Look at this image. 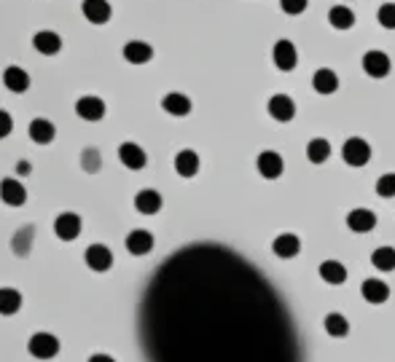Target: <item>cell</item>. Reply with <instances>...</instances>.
Returning <instances> with one entry per match:
<instances>
[{
    "label": "cell",
    "instance_id": "6da1fadb",
    "mask_svg": "<svg viewBox=\"0 0 395 362\" xmlns=\"http://www.w3.org/2000/svg\"><path fill=\"white\" fill-rule=\"evenodd\" d=\"M374 158V145L361 135L342 139V164L350 169H366Z\"/></svg>",
    "mask_w": 395,
    "mask_h": 362
},
{
    "label": "cell",
    "instance_id": "7a4b0ae2",
    "mask_svg": "<svg viewBox=\"0 0 395 362\" xmlns=\"http://www.w3.org/2000/svg\"><path fill=\"white\" fill-rule=\"evenodd\" d=\"M344 225L355 236H368L379 228V215L366 204H355L344 212Z\"/></svg>",
    "mask_w": 395,
    "mask_h": 362
},
{
    "label": "cell",
    "instance_id": "3957f363",
    "mask_svg": "<svg viewBox=\"0 0 395 362\" xmlns=\"http://www.w3.org/2000/svg\"><path fill=\"white\" fill-rule=\"evenodd\" d=\"M361 70L368 81H385L393 73V59H390V54L382 52V49H368L361 56Z\"/></svg>",
    "mask_w": 395,
    "mask_h": 362
},
{
    "label": "cell",
    "instance_id": "277c9868",
    "mask_svg": "<svg viewBox=\"0 0 395 362\" xmlns=\"http://www.w3.org/2000/svg\"><path fill=\"white\" fill-rule=\"evenodd\" d=\"M256 172L258 177H264L269 183L282 180V174H285V156L280 153L277 148H261L256 156Z\"/></svg>",
    "mask_w": 395,
    "mask_h": 362
},
{
    "label": "cell",
    "instance_id": "5b68a950",
    "mask_svg": "<svg viewBox=\"0 0 395 362\" xmlns=\"http://www.w3.org/2000/svg\"><path fill=\"white\" fill-rule=\"evenodd\" d=\"M266 116L275 121V123H293L299 119V105L293 100L291 94L285 91H275L269 100H266Z\"/></svg>",
    "mask_w": 395,
    "mask_h": 362
},
{
    "label": "cell",
    "instance_id": "8992f818",
    "mask_svg": "<svg viewBox=\"0 0 395 362\" xmlns=\"http://www.w3.org/2000/svg\"><path fill=\"white\" fill-rule=\"evenodd\" d=\"M304 250V241L296 231H280L275 239L269 241V252L277 260H296Z\"/></svg>",
    "mask_w": 395,
    "mask_h": 362
},
{
    "label": "cell",
    "instance_id": "52a82bcc",
    "mask_svg": "<svg viewBox=\"0 0 395 362\" xmlns=\"http://www.w3.org/2000/svg\"><path fill=\"white\" fill-rule=\"evenodd\" d=\"M310 86L317 97H326L328 100V97L339 94V89H342V78H339V73H336L333 68H317L315 73H312Z\"/></svg>",
    "mask_w": 395,
    "mask_h": 362
},
{
    "label": "cell",
    "instance_id": "ba28073f",
    "mask_svg": "<svg viewBox=\"0 0 395 362\" xmlns=\"http://www.w3.org/2000/svg\"><path fill=\"white\" fill-rule=\"evenodd\" d=\"M272 65L280 73H293L299 68V49H296L293 40H288V38L275 40V46H272Z\"/></svg>",
    "mask_w": 395,
    "mask_h": 362
},
{
    "label": "cell",
    "instance_id": "9c48e42d",
    "mask_svg": "<svg viewBox=\"0 0 395 362\" xmlns=\"http://www.w3.org/2000/svg\"><path fill=\"white\" fill-rule=\"evenodd\" d=\"M317 276H320V282L328 285V287H344L350 282V269H347V263H342V260L326 258L317 263Z\"/></svg>",
    "mask_w": 395,
    "mask_h": 362
},
{
    "label": "cell",
    "instance_id": "30bf717a",
    "mask_svg": "<svg viewBox=\"0 0 395 362\" xmlns=\"http://www.w3.org/2000/svg\"><path fill=\"white\" fill-rule=\"evenodd\" d=\"M27 349H30V354L35 360H52V357L59 354V338L52 335V333H35V335H30Z\"/></svg>",
    "mask_w": 395,
    "mask_h": 362
},
{
    "label": "cell",
    "instance_id": "8fae6325",
    "mask_svg": "<svg viewBox=\"0 0 395 362\" xmlns=\"http://www.w3.org/2000/svg\"><path fill=\"white\" fill-rule=\"evenodd\" d=\"M368 263L377 274L387 276L395 271V247L393 244H374L368 252Z\"/></svg>",
    "mask_w": 395,
    "mask_h": 362
},
{
    "label": "cell",
    "instance_id": "7c38bea8",
    "mask_svg": "<svg viewBox=\"0 0 395 362\" xmlns=\"http://www.w3.org/2000/svg\"><path fill=\"white\" fill-rule=\"evenodd\" d=\"M172 167H175V172L180 174L183 180H191V177H196L199 169H202V158H199V153L194 148H183V151L175 153Z\"/></svg>",
    "mask_w": 395,
    "mask_h": 362
},
{
    "label": "cell",
    "instance_id": "4fadbf2b",
    "mask_svg": "<svg viewBox=\"0 0 395 362\" xmlns=\"http://www.w3.org/2000/svg\"><path fill=\"white\" fill-rule=\"evenodd\" d=\"M304 156L312 167H326L333 156V145L328 137H310L307 145H304Z\"/></svg>",
    "mask_w": 395,
    "mask_h": 362
},
{
    "label": "cell",
    "instance_id": "5bb4252c",
    "mask_svg": "<svg viewBox=\"0 0 395 362\" xmlns=\"http://www.w3.org/2000/svg\"><path fill=\"white\" fill-rule=\"evenodd\" d=\"M161 110L167 116H172V119H186L194 110V103H191L189 94H183V91H170V94L161 97Z\"/></svg>",
    "mask_w": 395,
    "mask_h": 362
},
{
    "label": "cell",
    "instance_id": "9a60e30c",
    "mask_svg": "<svg viewBox=\"0 0 395 362\" xmlns=\"http://www.w3.org/2000/svg\"><path fill=\"white\" fill-rule=\"evenodd\" d=\"M320 325H323V333L328 338H347L352 333V325H350L347 314H342V311H326Z\"/></svg>",
    "mask_w": 395,
    "mask_h": 362
},
{
    "label": "cell",
    "instance_id": "2e32d148",
    "mask_svg": "<svg viewBox=\"0 0 395 362\" xmlns=\"http://www.w3.org/2000/svg\"><path fill=\"white\" fill-rule=\"evenodd\" d=\"M156 247V239L151 231H145V228H135V231H129V236H127V252L129 255H148V252H154Z\"/></svg>",
    "mask_w": 395,
    "mask_h": 362
},
{
    "label": "cell",
    "instance_id": "e0dca14e",
    "mask_svg": "<svg viewBox=\"0 0 395 362\" xmlns=\"http://www.w3.org/2000/svg\"><path fill=\"white\" fill-rule=\"evenodd\" d=\"M81 228H84V223H81V218H78L76 212H62V215H57V220H54V234L62 241L78 239Z\"/></svg>",
    "mask_w": 395,
    "mask_h": 362
},
{
    "label": "cell",
    "instance_id": "ac0fdd59",
    "mask_svg": "<svg viewBox=\"0 0 395 362\" xmlns=\"http://www.w3.org/2000/svg\"><path fill=\"white\" fill-rule=\"evenodd\" d=\"M119 158H121V164H124L127 169H132V172L145 169V164H148V153L140 148L138 142H121Z\"/></svg>",
    "mask_w": 395,
    "mask_h": 362
},
{
    "label": "cell",
    "instance_id": "d6986e66",
    "mask_svg": "<svg viewBox=\"0 0 395 362\" xmlns=\"http://www.w3.org/2000/svg\"><path fill=\"white\" fill-rule=\"evenodd\" d=\"M84 260L92 271L103 274V271H108V269L113 266V252H110V247H105V244H92V247L86 250Z\"/></svg>",
    "mask_w": 395,
    "mask_h": 362
},
{
    "label": "cell",
    "instance_id": "ffe728a7",
    "mask_svg": "<svg viewBox=\"0 0 395 362\" xmlns=\"http://www.w3.org/2000/svg\"><path fill=\"white\" fill-rule=\"evenodd\" d=\"M161 207H164V199H161L159 190H154V188L138 190V196H135V209H138L140 215L151 218V215H159Z\"/></svg>",
    "mask_w": 395,
    "mask_h": 362
},
{
    "label": "cell",
    "instance_id": "44dd1931",
    "mask_svg": "<svg viewBox=\"0 0 395 362\" xmlns=\"http://www.w3.org/2000/svg\"><path fill=\"white\" fill-rule=\"evenodd\" d=\"M0 199H3L8 207H22V204L27 202V190H24V186L19 183L17 177H6V180L0 183Z\"/></svg>",
    "mask_w": 395,
    "mask_h": 362
},
{
    "label": "cell",
    "instance_id": "7402d4cb",
    "mask_svg": "<svg viewBox=\"0 0 395 362\" xmlns=\"http://www.w3.org/2000/svg\"><path fill=\"white\" fill-rule=\"evenodd\" d=\"M76 113H78V119H84V121H103L105 103L100 97H94V94H86V97H81V100L76 103Z\"/></svg>",
    "mask_w": 395,
    "mask_h": 362
},
{
    "label": "cell",
    "instance_id": "603a6c76",
    "mask_svg": "<svg viewBox=\"0 0 395 362\" xmlns=\"http://www.w3.org/2000/svg\"><path fill=\"white\" fill-rule=\"evenodd\" d=\"M124 59L129 62V65H145V62H151L154 59V46L151 43H145V40H129L124 49Z\"/></svg>",
    "mask_w": 395,
    "mask_h": 362
},
{
    "label": "cell",
    "instance_id": "cb8c5ba5",
    "mask_svg": "<svg viewBox=\"0 0 395 362\" xmlns=\"http://www.w3.org/2000/svg\"><path fill=\"white\" fill-rule=\"evenodd\" d=\"M33 46L35 52H41L43 56H54V54L62 52V38L54 30H38L33 35Z\"/></svg>",
    "mask_w": 395,
    "mask_h": 362
},
{
    "label": "cell",
    "instance_id": "d4e9b609",
    "mask_svg": "<svg viewBox=\"0 0 395 362\" xmlns=\"http://www.w3.org/2000/svg\"><path fill=\"white\" fill-rule=\"evenodd\" d=\"M81 11H84L86 22H92V24H105L110 19V14H113L108 0H84Z\"/></svg>",
    "mask_w": 395,
    "mask_h": 362
},
{
    "label": "cell",
    "instance_id": "484cf974",
    "mask_svg": "<svg viewBox=\"0 0 395 362\" xmlns=\"http://www.w3.org/2000/svg\"><path fill=\"white\" fill-rule=\"evenodd\" d=\"M3 86L8 89V91H14V94L27 91V89H30V75H27V70L17 68V65L6 68V73H3Z\"/></svg>",
    "mask_w": 395,
    "mask_h": 362
},
{
    "label": "cell",
    "instance_id": "4316f807",
    "mask_svg": "<svg viewBox=\"0 0 395 362\" xmlns=\"http://www.w3.org/2000/svg\"><path fill=\"white\" fill-rule=\"evenodd\" d=\"M54 137H57V129H54L52 121H46V119L30 121V139H33V142H38V145H49Z\"/></svg>",
    "mask_w": 395,
    "mask_h": 362
},
{
    "label": "cell",
    "instance_id": "83f0119b",
    "mask_svg": "<svg viewBox=\"0 0 395 362\" xmlns=\"http://www.w3.org/2000/svg\"><path fill=\"white\" fill-rule=\"evenodd\" d=\"M328 24H331L333 30H350V27L355 24L352 8H347V6H333V8L328 11Z\"/></svg>",
    "mask_w": 395,
    "mask_h": 362
},
{
    "label": "cell",
    "instance_id": "f1b7e54d",
    "mask_svg": "<svg viewBox=\"0 0 395 362\" xmlns=\"http://www.w3.org/2000/svg\"><path fill=\"white\" fill-rule=\"evenodd\" d=\"M22 309V293L14 287H0V314L3 317H11Z\"/></svg>",
    "mask_w": 395,
    "mask_h": 362
},
{
    "label": "cell",
    "instance_id": "f546056e",
    "mask_svg": "<svg viewBox=\"0 0 395 362\" xmlns=\"http://www.w3.org/2000/svg\"><path fill=\"white\" fill-rule=\"evenodd\" d=\"M374 196L382 199V202L395 199V169H387L374 180Z\"/></svg>",
    "mask_w": 395,
    "mask_h": 362
},
{
    "label": "cell",
    "instance_id": "4dcf8cb0",
    "mask_svg": "<svg viewBox=\"0 0 395 362\" xmlns=\"http://www.w3.org/2000/svg\"><path fill=\"white\" fill-rule=\"evenodd\" d=\"M377 22L385 30H395V3H382V6H379Z\"/></svg>",
    "mask_w": 395,
    "mask_h": 362
},
{
    "label": "cell",
    "instance_id": "1f68e13d",
    "mask_svg": "<svg viewBox=\"0 0 395 362\" xmlns=\"http://www.w3.org/2000/svg\"><path fill=\"white\" fill-rule=\"evenodd\" d=\"M307 6H310V0H280L282 14H288V17H299V14H304V11H307Z\"/></svg>",
    "mask_w": 395,
    "mask_h": 362
},
{
    "label": "cell",
    "instance_id": "d6a6232c",
    "mask_svg": "<svg viewBox=\"0 0 395 362\" xmlns=\"http://www.w3.org/2000/svg\"><path fill=\"white\" fill-rule=\"evenodd\" d=\"M81 164H84V167H86V169H89V172H94V169L100 167V158H97V151H94V148H89V151H86V153H84V158H81Z\"/></svg>",
    "mask_w": 395,
    "mask_h": 362
},
{
    "label": "cell",
    "instance_id": "836d02e7",
    "mask_svg": "<svg viewBox=\"0 0 395 362\" xmlns=\"http://www.w3.org/2000/svg\"><path fill=\"white\" fill-rule=\"evenodd\" d=\"M11 129H14V119H11L6 110H0V139L8 137V135H11Z\"/></svg>",
    "mask_w": 395,
    "mask_h": 362
},
{
    "label": "cell",
    "instance_id": "e575fe53",
    "mask_svg": "<svg viewBox=\"0 0 395 362\" xmlns=\"http://www.w3.org/2000/svg\"><path fill=\"white\" fill-rule=\"evenodd\" d=\"M89 362H116V360H113L110 354H92V357H89Z\"/></svg>",
    "mask_w": 395,
    "mask_h": 362
},
{
    "label": "cell",
    "instance_id": "d590c367",
    "mask_svg": "<svg viewBox=\"0 0 395 362\" xmlns=\"http://www.w3.org/2000/svg\"><path fill=\"white\" fill-rule=\"evenodd\" d=\"M17 172H19V174H27V172H30V164H27V161H19Z\"/></svg>",
    "mask_w": 395,
    "mask_h": 362
}]
</instances>
